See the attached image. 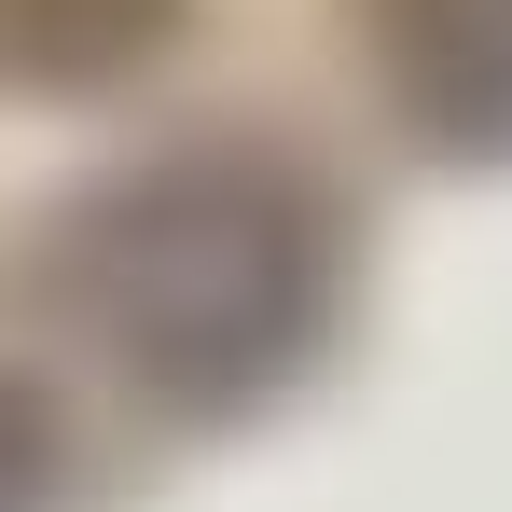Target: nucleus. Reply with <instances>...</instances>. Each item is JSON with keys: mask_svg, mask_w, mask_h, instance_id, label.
Instances as JSON below:
<instances>
[{"mask_svg": "<svg viewBox=\"0 0 512 512\" xmlns=\"http://www.w3.org/2000/svg\"><path fill=\"white\" fill-rule=\"evenodd\" d=\"M360 28L429 153H512V0H360Z\"/></svg>", "mask_w": 512, "mask_h": 512, "instance_id": "f03ea898", "label": "nucleus"}, {"mask_svg": "<svg viewBox=\"0 0 512 512\" xmlns=\"http://www.w3.org/2000/svg\"><path fill=\"white\" fill-rule=\"evenodd\" d=\"M42 291L167 416H236L333 319V222L277 153H167L42 236Z\"/></svg>", "mask_w": 512, "mask_h": 512, "instance_id": "f257e3e1", "label": "nucleus"}, {"mask_svg": "<svg viewBox=\"0 0 512 512\" xmlns=\"http://www.w3.org/2000/svg\"><path fill=\"white\" fill-rule=\"evenodd\" d=\"M194 0H0V84L14 97H97L153 70Z\"/></svg>", "mask_w": 512, "mask_h": 512, "instance_id": "7ed1b4c3", "label": "nucleus"}, {"mask_svg": "<svg viewBox=\"0 0 512 512\" xmlns=\"http://www.w3.org/2000/svg\"><path fill=\"white\" fill-rule=\"evenodd\" d=\"M56 499V416L28 374H0V512H42Z\"/></svg>", "mask_w": 512, "mask_h": 512, "instance_id": "20e7f679", "label": "nucleus"}]
</instances>
